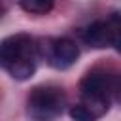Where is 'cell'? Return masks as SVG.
<instances>
[{
  "instance_id": "cell-1",
  "label": "cell",
  "mask_w": 121,
  "mask_h": 121,
  "mask_svg": "<svg viewBox=\"0 0 121 121\" xmlns=\"http://www.w3.org/2000/svg\"><path fill=\"white\" fill-rule=\"evenodd\" d=\"M38 42L28 34H11L0 40V66L17 81L28 79L36 70Z\"/></svg>"
},
{
  "instance_id": "cell-2",
  "label": "cell",
  "mask_w": 121,
  "mask_h": 121,
  "mask_svg": "<svg viewBox=\"0 0 121 121\" xmlns=\"http://www.w3.org/2000/svg\"><path fill=\"white\" fill-rule=\"evenodd\" d=\"M64 104V91L57 85H38L26 98V108L32 121H55L62 113Z\"/></svg>"
},
{
  "instance_id": "cell-3",
  "label": "cell",
  "mask_w": 121,
  "mask_h": 121,
  "mask_svg": "<svg viewBox=\"0 0 121 121\" xmlns=\"http://www.w3.org/2000/svg\"><path fill=\"white\" fill-rule=\"evenodd\" d=\"M113 78L104 72H91L79 83L81 104H85L96 117L104 115L110 108V98L113 95Z\"/></svg>"
},
{
  "instance_id": "cell-4",
  "label": "cell",
  "mask_w": 121,
  "mask_h": 121,
  "mask_svg": "<svg viewBox=\"0 0 121 121\" xmlns=\"http://www.w3.org/2000/svg\"><path fill=\"white\" fill-rule=\"evenodd\" d=\"M38 57H43L49 66L64 70L78 60L79 49L70 38H47L38 42Z\"/></svg>"
},
{
  "instance_id": "cell-5",
  "label": "cell",
  "mask_w": 121,
  "mask_h": 121,
  "mask_svg": "<svg viewBox=\"0 0 121 121\" xmlns=\"http://www.w3.org/2000/svg\"><path fill=\"white\" fill-rule=\"evenodd\" d=\"M85 42L91 47L102 49L112 45V21H95L85 28Z\"/></svg>"
},
{
  "instance_id": "cell-6",
  "label": "cell",
  "mask_w": 121,
  "mask_h": 121,
  "mask_svg": "<svg viewBox=\"0 0 121 121\" xmlns=\"http://www.w3.org/2000/svg\"><path fill=\"white\" fill-rule=\"evenodd\" d=\"M55 0H19V6L32 15H45L53 9Z\"/></svg>"
},
{
  "instance_id": "cell-7",
  "label": "cell",
  "mask_w": 121,
  "mask_h": 121,
  "mask_svg": "<svg viewBox=\"0 0 121 121\" xmlns=\"http://www.w3.org/2000/svg\"><path fill=\"white\" fill-rule=\"evenodd\" d=\"M70 117L74 121H96L98 117L85 106V104H76L70 108Z\"/></svg>"
},
{
  "instance_id": "cell-8",
  "label": "cell",
  "mask_w": 121,
  "mask_h": 121,
  "mask_svg": "<svg viewBox=\"0 0 121 121\" xmlns=\"http://www.w3.org/2000/svg\"><path fill=\"white\" fill-rule=\"evenodd\" d=\"M112 47L121 53V17L113 15L112 19Z\"/></svg>"
},
{
  "instance_id": "cell-9",
  "label": "cell",
  "mask_w": 121,
  "mask_h": 121,
  "mask_svg": "<svg viewBox=\"0 0 121 121\" xmlns=\"http://www.w3.org/2000/svg\"><path fill=\"white\" fill-rule=\"evenodd\" d=\"M113 96H115V100L121 104V78H117V79L113 81Z\"/></svg>"
},
{
  "instance_id": "cell-10",
  "label": "cell",
  "mask_w": 121,
  "mask_h": 121,
  "mask_svg": "<svg viewBox=\"0 0 121 121\" xmlns=\"http://www.w3.org/2000/svg\"><path fill=\"white\" fill-rule=\"evenodd\" d=\"M9 6H11V0H0V17L9 9Z\"/></svg>"
}]
</instances>
